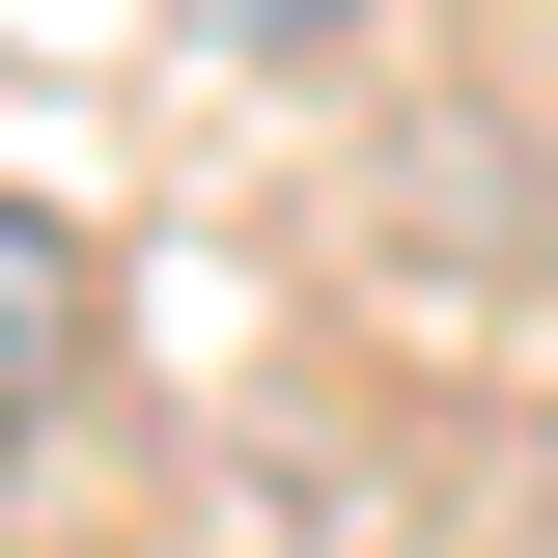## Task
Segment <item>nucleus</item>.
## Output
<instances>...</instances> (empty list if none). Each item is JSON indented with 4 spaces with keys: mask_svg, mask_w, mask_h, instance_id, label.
Listing matches in <instances>:
<instances>
[{
    "mask_svg": "<svg viewBox=\"0 0 558 558\" xmlns=\"http://www.w3.org/2000/svg\"><path fill=\"white\" fill-rule=\"evenodd\" d=\"M223 28H336V0H223Z\"/></svg>",
    "mask_w": 558,
    "mask_h": 558,
    "instance_id": "nucleus-1",
    "label": "nucleus"
}]
</instances>
